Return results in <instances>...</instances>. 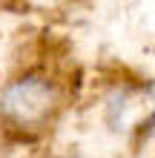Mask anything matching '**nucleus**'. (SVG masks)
Here are the masks:
<instances>
[{
    "label": "nucleus",
    "mask_w": 155,
    "mask_h": 158,
    "mask_svg": "<svg viewBox=\"0 0 155 158\" xmlns=\"http://www.w3.org/2000/svg\"><path fill=\"white\" fill-rule=\"evenodd\" d=\"M66 106L63 83L43 66L14 72L0 86V124L17 135H43Z\"/></svg>",
    "instance_id": "f257e3e1"
},
{
    "label": "nucleus",
    "mask_w": 155,
    "mask_h": 158,
    "mask_svg": "<svg viewBox=\"0 0 155 158\" xmlns=\"http://www.w3.org/2000/svg\"><path fill=\"white\" fill-rule=\"evenodd\" d=\"M52 158H89V155H80V152H66V155H52Z\"/></svg>",
    "instance_id": "f03ea898"
},
{
    "label": "nucleus",
    "mask_w": 155,
    "mask_h": 158,
    "mask_svg": "<svg viewBox=\"0 0 155 158\" xmlns=\"http://www.w3.org/2000/svg\"><path fill=\"white\" fill-rule=\"evenodd\" d=\"M152 158H155V155H152Z\"/></svg>",
    "instance_id": "7ed1b4c3"
}]
</instances>
